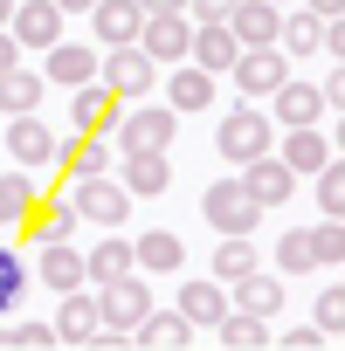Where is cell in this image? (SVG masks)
<instances>
[{"instance_id":"obj_12","label":"cell","mask_w":345,"mask_h":351,"mask_svg":"<svg viewBox=\"0 0 345 351\" xmlns=\"http://www.w3.org/2000/svg\"><path fill=\"white\" fill-rule=\"evenodd\" d=\"M194 337H201V330H194L180 310H145V317L131 324V344H138V351H187Z\"/></svg>"},{"instance_id":"obj_2","label":"cell","mask_w":345,"mask_h":351,"mask_svg":"<svg viewBox=\"0 0 345 351\" xmlns=\"http://www.w3.org/2000/svg\"><path fill=\"white\" fill-rule=\"evenodd\" d=\"M214 145H221V158H235V165H249V158H263V152H276V124H269V110H263V104H235V110L221 117V131H214Z\"/></svg>"},{"instance_id":"obj_36","label":"cell","mask_w":345,"mask_h":351,"mask_svg":"<svg viewBox=\"0 0 345 351\" xmlns=\"http://www.w3.org/2000/svg\"><path fill=\"white\" fill-rule=\"evenodd\" d=\"M0 351H56V324H8Z\"/></svg>"},{"instance_id":"obj_10","label":"cell","mask_w":345,"mask_h":351,"mask_svg":"<svg viewBox=\"0 0 345 351\" xmlns=\"http://www.w3.org/2000/svg\"><path fill=\"white\" fill-rule=\"evenodd\" d=\"M263 104H269V124H283V131H297V124H318V117H324L318 83H297V76H283Z\"/></svg>"},{"instance_id":"obj_24","label":"cell","mask_w":345,"mask_h":351,"mask_svg":"<svg viewBox=\"0 0 345 351\" xmlns=\"http://www.w3.org/2000/svg\"><path fill=\"white\" fill-rule=\"evenodd\" d=\"M166 104H172V110H208V104H214V76H208L201 62H180V69L166 76Z\"/></svg>"},{"instance_id":"obj_25","label":"cell","mask_w":345,"mask_h":351,"mask_svg":"<svg viewBox=\"0 0 345 351\" xmlns=\"http://www.w3.org/2000/svg\"><path fill=\"white\" fill-rule=\"evenodd\" d=\"M235 289V310H249V317H276L283 310V276H263V269H249L242 282H228Z\"/></svg>"},{"instance_id":"obj_43","label":"cell","mask_w":345,"mask_h":351,"mask_svg":"<svg viewBox=\"0 0 345 351\" xmlns=\"http://www.w3.org/2000/svg\"><path fill=\"white\" fill-rule=\"evenodd\" d=\"M304 8H311L318 21H338V8H345V0H304Z\"/></svg>"},{"instance_id":"obj_15","label":"cell","mask_w":345,"mask_h":351,"mask_svg":"<svg viewBox=\"0 0 345 351\" xmlns=\"http://www.w3.org/2000/svg\"><path fill=\"white\" fill-rule=\"evenodd\" d=\"M276 158H283V165L297 172V180H304V172H318V165H331V158H338V145H331L318 124H297V131H283Z\"/></svg>"},{"instance_id":"obj_9","label":"cell","mask_w":345,"mask_h":351,"mask_svg":"<svg viewBox=\"0 0 345 351\" xmlns=\"http://www.w3.org/2000/svg\"><path fill=\"white\" fill-rule=\"evenodd\" d=\"M8 35H14L21 49H56V42H63V8H56V0H14Z\"/></svg>"},{"instance_id":"obj_4","label":"cell","mask_w":345,"mask_h":351,"mask_svg":"<svg viewBox=\"0 0 345 351\" xmlns=\"http://www.w3.org/2000/svg\"><path fill=\"white\" fill-rule=\"evenodd\" d=\"M201 214H208V228H214V234H249V228L263 221V207L249 200V186H242V180H214V186L201 193Z\"/></svg>"},{"instance_id":"obj_17","label":"cell","mask_w":345,"mask_h":351,"mask_svg":"<svg viewBox=\"0 0 345 351\" xmlns=\"http://www.w3.org/2000/svg\"><path fill=\"white\" fill-rule=\"evenodd\" d=\"M187 56H194L208 76H228V62L242 56V42L228 35V21H194V42H187Z\"/></svg>"},{"instance_id":"obj_19","label":"cell","mask_w":345,"mask_h":351,"mask_svg":"<svg viewBox=\"0 0 345 351\" xmlns=\"http://www.w3.org/2000/svg\"><path fill=\"white\" fill-rule=\"evenodd\" d=\"M228 310H235V303H228V282H214V276H194V282L180 289V317H187L194 330H201V324L214 330V324H221Z\"/></svg>"},{"instance_id":"obj_5","label":"cell","mask_w":345,"mask_h":351,"mask_svg":"<svg viewBox=\"0 0 345 351\" xmlns=\"http://www.w3.org/2000/svg\"><path fill=\"white\" fill-rule=\"evenodd\" d=\"M69 207H76V221L118 228V221L131 214V193H124L118 180H104V172H90V180H76V186H69Z\"/></svg>"},{"instance_id":"obj_14","label":"cell","mask_w":345,"mask_h":351,"mask_svg":"<svg viewBox=\"0 0 345 351\" xmlns=\"http://www.w3.org/2000/svg\"><path fill=\"white\" fill-rule=\"evenodd\" d=\"M56 145H63V138H56V131H49V124H42L35 110H21V117L8 124V152H14V158H21L28 172H35V165L49 172V165H56Z\"/></svg>"},{"instance_id":"obj_20","label":"cell","mask_w":345,"mask_h":351,"mask_svg":"<svg viewBox=\"0 0 345 351\" xmlns=\"http://www.w3.org/2000/svg\"><path fill=\"white\" fill-rule=\"evenodd\" d=\"M138 21H145L138 0H97V8H90V28H97V42H104V49L138 42Z\"/></svg>"},{"instance_id":"obj_22","label":"cell","mask_w":345,"mask_h":351,"mask_svg":"<svg viewBox=\"0 0 345 351\" xmlns=\"http://www.w3.org/2000/svg\"><path fill=\"white\" fill-rule=\"evenodd\" d=\"M69 124H76V131H111V124H118V97H111L97 76L76 83V90H69Z\"/></svg>"},{"instance_id":"obj_8","label":"cell","mask_w":345,"mask_h":351,"mask_svg":"<svg viewBox=\"0 0 345 351\" xmlns=\"http://www.w3.org/2000/svg\"><path fill=\"white\" fill-rule=\"evenodd\" d=\"M187 42H194V21L180 8H166V14H145L138 21V49L152 62H187Z\"/></svg>"},{"instance_id":"obj_38","label":"cell","mask_w":345,"mask_h":351,"mask_svg":"<svg viewBox=\"0 0 345 351\" xmlns=\"http://www.w3.org/2000/svg\"><path fill=\"white\" fill-rule=\"evenodd\" d=\"M311 180H318V207H324V214H345V165L331 158V165L311 172Z\"/></svg>"},{"instance_id":"obj_32","label":"cell","mask_w":345,"mask_h":351,"mask_svg":"<svg viewBox=\"0 0 345 351\" xmlns=\"http://www.w3.org/2000/svg\"><path fill=\"white\" fill-rule=\"evenodd\" d=\"M35 104H42V76L35 69H8V76H0V110H8V117H21Z\"/></svg>"},{"instance_id":"obj_23","label":"cell","mask_w":345,"mask_h":351,"mask_svg":"<svg viewBox=\"0 0 345 351\" xmlns=\"http://www.w3.org/2000/svg\"><path fill=\"white\" fill-rule=\"evenodd\" d=\"M35 248H42V255H35V269H42V282H49L56 296H63V289H83V276H90V269H83V255H76L69 241H35Z\"/></svg>"},{"instance_id":"obj_37","label":"cell","mask_w":345,"mask_h":351,"mask_svg":"<svg viewBox=\"0 0 345 351\" xmlns=\"http://www.w3.org/2000/svg\"><path fill=\"white\" fill-rule=\"evenodd\" d=\"M83 269H90L97 282L124 276V269H131V241H97V255H83Z\"/></svg>"},{"instance_id":"obj_46","label":"cell","mask_w":345,"mask_h":351,"mask_svg":"<svg viewBox=\"0 0 345 351\" xmlns=\"http://www.w3.org/2000/svg\"><path fill=\"white\" fill-rule=\"evenodd\" d=\"M8 14H14V0H0V28H8Z\"/></svg>"},{"instance_id":"obj_42","label":"cell","mask_w":345,"mask_h":351,"mask_svg":"<svg viewBox=\"0 0 345 351\" xmlns=\"http://www.w3.org/2000/svg\"><path fill=\"white\" fill-rule=\"evenodd\" d=\"M8 69H21V42H14L8 28H0V76H8Z\"/></svg>"},{"instance_id":"obj_1","label":"cell","mask_w":345,"mask_h":351,"mask_svg":"<svg viewBox=\"0 0 345 351\" xmlns=\"http://www.w3.org/2000/svg\"><path fill=\"white\" fill-rule=\"evenodd\" d=\"M118 158H138V152H172V131H180V110H172L166 97L159 104H145V97H131V110H118Z\"/></svg>"},{"instance_id":"obj_40","label":"cell","mask_w":345,"mask_h":351,"mask_svg":"<svg viewBox=\"0 0 345 351\" xmlns=\"http://www.w3.org/2000/svg\"><path fill=\"white\" fill-rule=\"evenodd\" d=\"M324 344H338L331 330H318V324H304V330H290L283 337V351H324Z\"/></svg>"},{"instance_id":"obj_44","label":"cell","mask_w":345,"mask_h":351,"mask_svg":"<svg viewBox=\"0 0 345 351\" xmlns=\"http://www.w3.org/2000/svg\"><path fill=\"white\" fill-rule=\"evenodd\" d=\"M138 8H145V14H166V8H180V14H187V0H138Z\"/></svg>"},{"instance_id":"obj_21","label":"cell","mask_w":345,"mask_h":351,"mask_svg":"<svg viewBox=\"0 0 345 351\" xmlns=\"http://www.w3.org/2000/svg\"><path fill=\"white\" fill-rule=\"evenodd\" d=\"M131 269H152V276H172V269H187V241L172 234V228H152L131 241Z\"/></svg>"},{"instance_id":"obj_13","label":"cell","mask_w":345,"mask_h":351,"mask_svg":"<svg viewBox=\"0 0 345 351\" xmlns=\"http://www.w3.org/2000/svg\"><path fill=\"white\" fill-rule=\"evenodd\" d=\"M276 28H283V8H276V0H235V8H228V35H235L242 49H269Z\"/></svg>"},{"instance_id":"obj_31","label":"cell","mask_w":345,"mask_h":351,"mask_svg":"<svg viewBox=\"0 0 345 351\" xmlns=\"http://www.w3.org/2000/svg\"><path fill=\"white\" fill-rule=\"evenodd\" d=\"M28 207H35V180H28V172H0V234L21 228Z\"/></svg>"},{"instance_id":"obj_45","label":"cell","mask_w":345,"mask_h":351,"mask_svg":"<svg viewBox=\"0 0 345 351\" xmlns=\"http://www.w3.org/2000/svg\"><path fill=\"white\" fill-rule=\"evenodd\" d=\"M56 8H63V14H90V8H97V0H56Z\"/></svg>"},{"instance_id":"obj_28","label":"cell","mask_w":345,"mask_h":351,"mask_svg":"<svg viewBox=\"0 0 345 351\" xmlns=\"http://www.w3.org/2000/svg\"><path fill=\"white\" fill-rule=\"evenodd\" d=\"M276 49H283V56H318V49H324V21H318L311 8H304V14H283Z\"/></svg>"},{"instance_id":"obj_6","label":"cell","mask_w":345,"mask_h":351,"mask_svg":"<svg viewBox=\"0 0 345 351\" xmlns=\"http://www.w3.org/2000/svg\"><path fill=\"white\" fill-rule=\"evenodd\" d=\"M228 76H235V90H242L249 104H263V97L290 76V56H283L276 42H269V49H242V56L228 62Z\"/></svg>"},{"instance_id":"obj_34","label":"cell","mask_w":345,"mask_h":351,"mask_svg":"<svg viewBox=\"0 0 345 351\" xmlns=\"http://www.w3.org/2000/svg\"><path fill=\"white\" fill-rule=\"evenodd\" d=\"M311 255H318V269H338V262H345V221H338V214H324V221L311 228Z\"/></svg>"},{"instance_id":"obj_39","label":"cell","mask_w":345,"mask_h":351,"mask_svg":"<svg viewBox=\"0 0 345 351\" xmlns=\"http://www.w3.org/2000/svg\"><path fill=\"white\" fill-rule=\"evenodd\" d=\"M311 324L338 337V324H345V289H324V296H318V317H311Z\"/></svg>"},{"instance_id":"obj_7","label":"cell","mask_w":345,"mask_h":351,"mask_svg":"<svg viewBox=\"0 0 345 351\" xmlns=\"http://www.w3.org/2000/svg\"><path fill=\"white\" fill-rule=\"evenodd\" d=\"M145 310H152V289H145L131 269H124V276H111V282H97V317H104L111 330H131Z\"/></svg>"},{"instance_id":"obj_26","label":"cell","mask_w":345,"mask_h":351,"mask_svg":"<svg viewBox=\"0 0 345 351\" xmlns=\"http://www.w3.org/2000/svg\"><path fill=\"white\" fill-rule=\"evenodd\" d=\"M21 228H28V241H69V228H76V207H69V200H35Z\"/></svg>"},{"instance_id":"obj_41","label":"cell","mask_w":345,"mask_h":351,"mask_svg":"<svg viewBox=\"0 0 345 351\" xmlns=\"http://www.w3.org/2000/svg\"><path fill=\"white\" fill-rule=\"evenodd\" d=\"M235 0H187V21H228Z\"/></svg>"},{"instance_id":"obj_33","label":"cell","mask_w":345,"mask_h":351,"mask_svg":"<svg viewBox=\"0 0 345 351\" xmlns=\"http://www.w3.org/2000/svg\"><path fill=\"white\" fill-rule=\"evenodd\" d=\"M276 269L283 276H318V255H311V228H290L276 241Z\"/></svg>"},{"instance_id":"obj_27","label":"cell","mask_w":345,"mask_h":351,"mask_svg":"<svg viewBox=\"0 0 345 351\" xmlns=\"http://www.w3.org/2000/svg\"><path fill=\"white\" fill-rule=\"evenodd\" d=\"M166 180H172L166 152H138V158H124V180H118V186H124V193H152V200H159V193H166Z\"/></svg>"},{"instance_id":"obj_35","label":"cell","mask_w":345,"mask_h":351,"mask_svg":"<svg viewBox=\"0 0 345 351\" xmlns=\"http://www.w3.org/2000/svg\"><path fill=\"white\" fill-rule=\"evenodd\" d=\"M28 276H35V269H28L14 248H0V317H8V310L28 296Z\"/></svg>"},{"instance_id":"obj_3","label":"cell","mask_w":345,"mask_h":351,"mask_svg":"<svg viewBox=\"0 0 345 351\" xmlns=\"http://www.w3.org/2000/svg\"><path fill=\"white\" fill-rule=\"evenodd\" d=\"M152 76H159V62H152L138 42H124V49H104V56H97V83H104L118 104L152 97Z\"/></svg>"},{"instance_id":"obj_11","label":"cell","mask_w":345,"mask_h":351,"mask_svg":"<svg viewBox=\"0 0 345 351\" xmlns=\"http://www.w3.org/2000/svg\"><path fill=\"white\" fill-rule=\"evenodd\" d=\"M235 180L249 186V200H256V207H283V200L297 193V172H290V165H283L276 152H263V158H249V165L235 172Z\"/></svg>"},{"instance_id":"obj_16","label":"cell","mask_w":345,"mask_h":351,"mask_svg":"<svg viewBox=\"0 0 345 351\" xmlns=\"http://www.w3.org/2000/svg\"><path fill=\"white\" fill-rule=\"evenodd\" d=\"M104 330V317H97V296L90 289H63V310H56V344H83L90 351V337Z\"/></svg>"},{"instance_id":"obj_18","label":"cell","mask_w":345,"mask_h":351,"mask_svg":"<svg viewBox=\"0 0 345 351\" xmlns=\"http://www.w3.org/2000/svg\"><path fill=\"white\" fill-rule=\"evenodd\" d=\"M97 76V42L83 49V42H56L49 56H42V83H63V90H76V83H90Z\"/></svg>"},{"instance_id":"obj_30","label":"cell","mask_w":345,"mask_h":351,"mask_svg":"<svg viewBox=\"0 0 345 351\" xmlns=\"http://www.w3.org/2000/svg\"><path fill=\"white\" fill-rule=\"evenodd\" d=\"M214 337H221L228 351H263V344H269V317H249V310H228V317L214 324Z\"/></svg>"},{"instance_id":"obj_29","label":"cell","mask_w":345,"mask_h":351,"mask_svg":"<svg viewBox=\"0 0 345 351\" xmlns=\"http://www.w3.org/2000/svg\"><path fill=\"white\" fill-rule=\"evenodd\" d=\"M249 269H263L256 241H249V234H221V248H214V282H242Z\"/></svg>"}]
</instances>
